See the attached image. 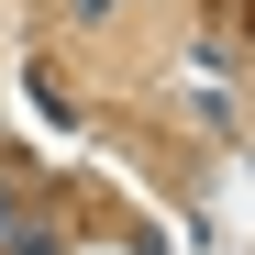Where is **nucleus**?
Listing matches in <instances>:
<instances>
[{
	"label": "nucleus",
	"instance_id": "obj_1",
	"mask_svg": "<svg viewBox=\"0 0 255 255\" xmlns=\"http://www.w3.org/2000/svg\"><path fill=\"white\" fill-rule=\"evenodd\" d=\"M67 11H78V22H111V11H122V0H67Z\"/></svg>",
	"mask_w": 255,
	"mask_h": 255
}]
</instances>
